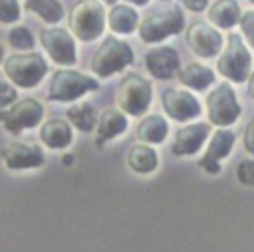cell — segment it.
Listing matches in <instances>:
<instances>
[{
    "label": "cell",
    "instance_id": "obj_19",
    "mask_svg": "<svg viewBox=\"0 0 254 252\" xmlns=\"http://www.w3.org/2000/svg\"><path fill=\"white\" fill-rule=\"evenodd\" d=\"M179 79L183 85L196 89V91H202L214 81V73H212V69H208L200 63H189L187 67H183L179 71Z\"/></svg>",
    "mask_w": 254,
    "mask_h": 252
},
{
    "label": "cell",
    "instance_id": "obj_27",
    "mask_svg": "<svg viewBox=\"0 0 254 252\" xmlns=\"http://www.w3.org/2000/svg\"><path fill=\"white\" fill-rule=\"evenodd\" d=\"M236 179L244 187H252L254 189V161L252 159H246V161H240L238 163V167H236Z\"/></svg>",
    "mask_w": 254,
    "mask_h": 252
},
{
    "label": "cell",
    "instance_id": "obj_21",
    "mask_svg": "<svg viewBox=\"0 0 254 252\" xmlns=\"http://www.w3.org/2000/svg\"><path fill=\"white\" fill-rule=\"evenodd\" d=\"M169 133V125L161 115L145 117L137 127V137L145 143H161Z\"/></svg>",
    "mask_w": 254,
    "mask_h": 252
},
{
    "label": "cell",
    "instance_id": "obj_33",
    "mask_svg": "<svg viewBox=\"0 0 254 252\" xmlns=\"http://www.w3.org/2000/svg\"><path fill=\"white\" fill-rule=\"evenodd\" d=\"M248 95L254 99V69H252V73L248 77Z\"/></svg>",
    "mask_w": 254,
    "mask_h": 252
},
{
    "label": "cell",
    "instance_id": "obj_9",
    "mask_svg": "<svg viewBox=\"0 0 254 252\" xmlns=\"http://www.w3.org/2000/svg\"><path fill=\"white\" fill-rule=\"evenodd\" d=\"M42 105L36 99H24L16 103L8 111H0V123L10 131V133H20L22 129L34 127L42 119Z\"/></svg>",
    "mask_w": 254,
    "mask_h": 252
},
{
    "label": "cell",
    "instance_id": "obj_11",
    "mask_svg": "<svg viewBox=\"0 0 254 252\" xmlns=\"http://www.w3.org/2000/svg\"><path fill=\"white\" fill-rule=\"evenodd\" d=\"M40 40L56 63H64V65L75 63V46L71 36L65 30H60V28L44 30L40 34Z\"/></svg>",
    "mask_w": 254,
    "mask_h": 252
},
{
    "label": "cell",
    "instance_id": "obj_1",
    "mask_svg": "<svg viewBox=\"0 0 254 252\" xmlns=\"http://www.w3.org/2000/svg\"><path fill=\"white\" fill-rule=\"evenodd\" d=\"M250 67H252V58H250V52L246 50L242 38L238 34H230L228 46L224 48L222 56L218 58V71L224 77L232 79L234 83H242L244 79H248Z\"/></svg>",
    "mask_w": 254,
    "mask_h": 252
},
{
    "label": "cell",
    "instance_id": "obj_14",
    "mask_svg": "<svg viewBox=\"0 0 254 252\" xmlns=\"http://www.w3.org/2000/svg\"><path fill=\"white\" fill-rule=\"evenodd\" d=\"M208 133H210V127L206 123H192V125H187V127L179 129L177 137H175V143H173V153L179 155V157L194 155L202 147Z\"/></svg>",
    "mask_w": 254,
    "mask_h": 252
},
{
    "label": "cell",
    "instance_id": "obj_25",
    "mask_svg": "<svg viewBox=\"0 0 254 252\" xmlns=\"http://www.w3.org/2000/svg\"><path fill=\"white\" fill-rule=\"evenodd\" d=\"M67 117L71 119V123L81 129V131H91L93 125H95V113L91 109V105L83 103V105H77V107H71L67 111Z\"/></svg>",
    "mask_w": 254,
    "mask_h": 252
},
{
    "label": "cell",
    "instance_id": "obj_36",
    "mask_svg": "<svg viewBox=\"0 0 254 252\" xmlns=\"http://www.w3.org/2000/svg\"><path fill=\"white\" fill-rule=\"evenodd\" d=\"M105 2H113V0H105Z\"/></svg>",
    "mask_w": 254,
    "mask_h": 252
},
{
    "label": "cell",
    "instance_id": "obj_6",
    "mask_svg": "<svg viewBox=\"0 0 254 252\" xmlns=\"http://www.w3.org/2000/svg\"><path fill=\"white\" fill-rule=\"evenodd\" d=\"M91 89H97L95 79L71 69H60L52 75L48 93H50V99L54 101H71Z\"/></svg>",
    "mask_w": 254,
    "mask_h": 252
},
{
    "label": "cell",
    "instance_id": "obj_30",
    "mask_svg": "<svg viewBox=\"0 0 254 252\" xmlns=\"http://www.w3.org/2000/svg\"><path fill=\"white\" fill-rule=\"evenodd\" d=\"M16 89L14 87H10L8 83H4V81H0V107H4V105H8V103H12L14 99H16Z\"/></svg>",
    "mask_w": 254,
    "mask_h": 252
},
{
    "label": "cell",
    "instance_id": "obj_20",
    "mask_svg": "<svg viewBox=\"0 0 254 252\" xmlns=\"http://www.w3.org/2000/svg\"><path fill=\"white\" fill-rule=\"evenodd\" d=\"M42 141L52 149H62L71 141V129L64 119H52L42 127Z\"/></svg>",
    "mask_w": 254,
    "mask_h": 252
},
{
    "label": "cell",
    "instance_id": "obj_12",
    "mask_svg": "<svg viewBox=\"0 0 254 252\" xmlns=\"http://www.w3.org/2000/svg\"><path fill=\"white\" fill-rule=\"evenodd\" d=\"M161 101H163L167 115L173 117L175 121H189V119H194L200 115V103L189 91L167 89V91H163Z\"/></svg>",
    "mask_w": 254,
    "mask_h": 252
},
{
    "label": "cell",
    "instance_id": "obj_31",
    "mask_svg": "<svg viewBox=\"0 0 254 252\" xmlns=\"http://www.w3.org/2000/svg\"><path fill=\"white\" fill-rule=\"evenodd\" d=\"M244 149L250 155H254V115H252V119L248 121L246 129H244Z\"/></svg>",
    "mask_w": 254,
    "mask_h": 252
},
{
    "label": "cell",
    "instance_id": "obj_35",
    "mask_svg": "<svg viewBox=\"0 0 254 252\" xmlns=\"http://www.w3.org/2000/svg\"><path fill=\"white\" fill-rule=\"evenodd\" d=\"M2 56H4V50H2V46H0V60H2Z\"/></svg>",
    "mask_w": 254,
    "mask_h": 252
},
{
    "label": "cell",
    "instance_id": "obj_37",
    "mask_svg": "<svg viewBox=\"0 0 254 252\" xmlns=\"http://www.w3.org/2000/svg\"><path fill=\"white\" fill-rule=\"evenodd\" d=\"M250 2H252V4H254V0H250Z\"/></svg>",
    "mask_w": 254,
    "mask_h": 252
},
{
    "label": "cell",
    "instance_id": "obj_26",
    "mask_svg": "<svg viewBox=\"0 0 254 252\" xmlns=\"http://www.w3.org/2000/svg\"><path fill=\"white\" fill-rule=\"evenodd\" d=\"M8 40H10V44H12L14 48H20V50H28V48L34 46V38H32L30 30L24 28V26H18V28L10 30Z\"/></svg>",
    "mask_w": 254,
    "mask_h": 252
},
{
    "label": "cell",
    "instance_id": "obj_15",
    "mask_svg": "<svg viewBox=\"0 0 254 252\" xmlns=\"http://www.w3.org/2000/svg\"><path fill=\"white\" fill-rule=\"evenodd\" d=\"M2 159L8 169H32L40 167L44 163V155L38 147L24 145V143H12L2 151Z\"/></svg>",
    "mask_w": 254,
    "mask_h": 252
},
{
    "label": "cell",
    "instance_id": "obj_13",
    "mask_svg": "<svg viewBox=\"0 0 254 252\" xmlns=\"http://www.w3.org/2000/svg\"><path fill=\"white\" fill-rule=\"evenodd\" d=\"M234 147V133L230 129H218L214 131L206 153L198 161V165L208 173V175H218L220 173V159H224Z\"/></svg>",
    "mask_w": 254,
    "mask_h": 252
},
{
    "label": "cell",
    "instance_id": "obj_16",
    "mask_svg": "<svg viewBox=\"0 0 254 252\" xmlns=\"http://www.w3.org/2000/svg\"><path fill=\"white\" fill-rule=\"evenodd\" d=\"M145 63L157 79H171L179 69V54L173 48H155L147 54Z\"/></svg>",
    "mask_w": 254,
    "mask_h": 252
},
{
    "label": "cell",
    "instance_id": "obj_2",
    "mask_svg": "<svg viewBox=\"0 0 254 252\" xmlns=\"http://www.w3.org/2000/svg\"><path fill=\"white\" fill-rule=\"evenodd\" d=\"M131 62H133V50L125 42H119L115 38H107L101 44V48L95 52V56L91 60V69L99 77H107L111 73L121 71Z\"/></svg>",
    "mask_w": 254,
    "mask_h": 252
},
{
    "label": "cell",
    "instance_id": "obj_10",
    "mask_svg": "<svg viewBox=\"0 0 254 252\" xmlns=\"http://www.w3.org/2000/svg\"><path fill=\"white\" fill-rule=\"evenodd\" d=\"M187 42L198 58H212L222 48V36L206 22H194L187 30Z\"/></svg>",
    "mask_w": 254,
    "mask_h": 252
},
{
    "label": "cell",
    "instance_id": "obj_28",
    "mask_svg": "<svg viewBox=\"0 0 254 252\" xmlns=\"http://www.w3.org/2000/svg\"><path fill=\"white\" fill-rule=\"evenodd\" d=\"M20 18V6L16 0H0V22L10 24Z\"/></svg>",
    "mask_w": 254,
    "mask_h": 252
},
{
    "label": "cell",
    "instance_id": "obj_4",
    "mask_svg": "<svg viewBox=\"0 0 254 252\" xmlns=\"http://www.w3.org/2000/svg\"><path fill=\"white\" fill-rule=\"evenodd\" d=\"M48 65L40 54H22V56H12L4 63L6 75L20 87H34L40 83L44 77Z\"/></svg>",
    "mask_w": 254,
    "mask_h": 252
},
{
    "label": "cell",
    "instance_id": "obj_34",
    "mask_svg": "<svg viewBox=\"0 0 254 252\" xmlns=\"http://www.w3.org/2000/svg\"><path fill=\"white\" fill-rule=\"evenodd\" d=\"M127 2H131V4H137V6H145L149 0H127Z\"/></svg>",
    "mask_w": 254,
    "mask_h": 252
},
{
    "label": "cell",
    "instance_id": "obj_32",
    "mask_svg": "<svg viewBox=\"0 0 254 252\" xmlns=\"http://www.w3.org/2000/svg\"><path fill=\"white\" fill-rule=\"evenodd\" d=\"M206 2H208V0H181V4H183L185 8H189V10H192V12L204 10V8H206Z\"/></svg>",
    "mask_w": 254,
    "mask_h": 252
},
{
    "label": "cell",
    "instance_id": "obj_3",
    "mask_svg": "<svg viewBox=\"0 0 254 252\" xmlns=\"http://www.w3.org/2000/svg\"><path fill=\"white\" fill-rule=\"evenodd\" d=\"M103 8L97 0H81L71 10L69 26L79 40L91 42L103 32Z\"/></svg>",
    "mask_w": 254,
    "mask_h": 252
},
{
    "label": "cell",
    "instance_id": "obj_29",
    "mask_svg": "<svg viewBox=\"0 0 254 252\" xmlns=\"http://www.w3.org/2000/svg\"><path fill=\"white\" fill-rule=\"evenodd\" d=\"M240 30L246 38V42L250 44V48H254V10H246L244 14H240Z\"/></svg>",
    "mask_w": 254,
    "mask_h": 252
},
{
    "label": "cell",
    "instance_id": "obj_24",
    "mask_svg": "<svg viewBox=\"0 0 254 252\" xmlns=\"http://www.w3.org/2000/svg\"><path fill=\"white\" fill-rule=\"evenodd\" d=\"M129 165L137 173H151L157 167V153L147 145H137L129 153Z\"/></svg>",
    "mask_w": 254,
    "mask_h": 252
},
{
    "label": "cell",
    "instance_id": "obj_7",
    "mask_svg": "<svg viewBox=\"0 0 254 252\" xmlns=\"http://www.w3.org/2000/svg\"><path fill=\"white\" fill-rule=\"evenodd\" d=\"M185 26V16L179 8H169L159 14L147 16L139 26V36L143 42H161L173 34H179Z\"/></svg>",
    "mask_w": 254,
    "mask_h": 252
},
{
    "label": "cell",
    "instance_id": "obj_8",
    "mask_svg": "<svg viewBox=\"0 0 254 252\" xmlns=\"http://www.w3.org/2000/svg\"><path fill=\"white\" fill-rule=\"evenodd\" d=\"M117 103L129 115H141L151 103V85L139 75H127L119 83Z\"/></svg>",
    "mask_w": 254,
    "mask_h": 252
},
{
    "label": "cell",
    "instance_id": "obj_5",
    "mask_svg": "<svg viewBox=\"0 0 254 252\" xmlns=\"http://www.w3.org/2000/svg\"><path fill=\"white\" fill-rule=\"evenodd\" d=\"M206 107L210 123L218 127L232 125L240 117V105L230 83H220L218 87H214L206 97Z\"/></svg>",
    "mask_w": 254,
    "mask_h": 252
},
{
    "label": "cell",
    "instance_id": "obj_22",
    "mask_svg": "<svg viewBox=\"0 0 254 252\" xmlns=\"http://www.w3.org/2000/svg\"><path fill=\"white\" fill-rule=\"evenodd\" d=\"M109 26L113 32L129 34L137 26V12L125 4H119V6L111 8V12H109Z\"/></svg>",
    "mask_w": 254,
    "mask_h": 252
},
{
    "label": "cell",
    "instance_id": "obj_23",
    "mask_svg": "<svg viewBox=\"0 0 254 252\" xmlns=\"http://www.w3.org/2000/svg\"><path fill=\"white\" fill-rule=\"evenodd\" d=\"M26 10L36 12L48 24H56L64 18V8L58 0H26Z\"/></svg>",
    "mask_w": 254,
    "mask_h": 252
},
{
    "label": "cell",
    "instance_id": "obj_18",
    "mask_svg": "<svg viewBox=\"0 0 254 252\" xmlns=\"http://www.w3.org/2000/svg\"><path fill=\"white\" fill-rule=\"evenodd\" d=\"M208 20L218 28H232L240 20V8L236 0H218L208 10Z\"/></svg>",
    "mask_w": 254,
    "mask_h": 252
},
{
    "label": "cell",
    "instance_id": "obj_17",
    "mask_svg": "<svg viewBox=\"0 0 254 252\" xmlns=\"http://www.w3.org/2000/svg\"><path fill=\"white\" fill-rule=\"evenodd\" d=\"M125 127H127V117L117 109H107L101 115V121L97 127V145L101 147L105 141L117 137L119 133L125 131Z\"/></svg>",
    "mask_w": 254,
    "mask_h": 252
}]
</instances>
